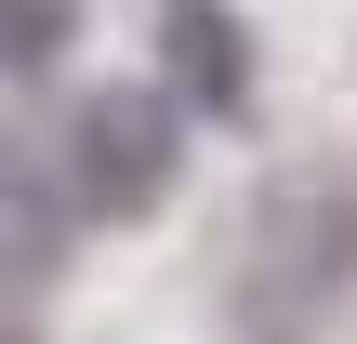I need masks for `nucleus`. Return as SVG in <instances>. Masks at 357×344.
I'll return each mask as SVG.
<instances>
[{"mask_svg": "<svg viewBox=\"0 0 357 344\" xmlns=\"http://www.w3.org/2000/svg\"><path fill=\"white\" fill-rule=\"evenodd\" d=\"M172 159H185V106L146 93V80L93 93V106L66 119V199H79V212H146V199L172 186Z\"/></svg>", "mask_w": 357, "mask_h": 344, "instance_id": "obj_1", "label": "nucleus"}, {"mask_svg": "<svg viewBox=\"0 0 357 344\" xmlns=\"http://www.w3.org/2000/svg\"><path fill=\"white\" fill-rule=\"evenodd\" d=\"M344 265H357V199H344V186L265 199V278H278V305H318Z\"/></svg>", "mask_w": 357, "mask_h": 344, "instance_id": "obj_2", "label": "nucleus"}, {"mask_svg": "<svg viewBox=\"0 0 357 344\" xmlns=\"http://www.w3.org/2000/svg\"><path fill=\"white\" fill-rule=\"evenodd\" d=\"M159 40H172V80H185L199 106H238V80H252V66H238L225 0H172V27H159Z\"/></svg>", "mask_w": 357, "mask_h": 344, "instance_id": "obj_3", "label": "nucleus"}, {"mask_svg": "<svg viewBox=\"0 0 357 344\" xmlns=\"http://www.w3.org/2000/svg\"><path fill=\"white\" fill-rule=\"evenodd\" d=\"M66 40H79V0H0V66L13 80H40Z\"/></svg>", "mask_w": 357, "mask_h": 344, "instance_id": "obj_4", "label": "nucleus"}]
</instances>
